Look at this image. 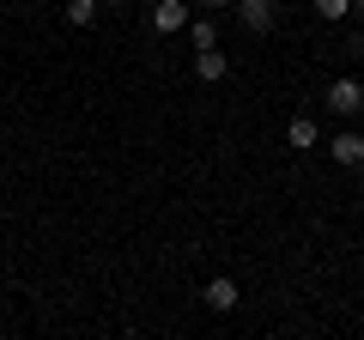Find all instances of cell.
<instances>
[{
	"label": "cell",
	"instance_id": "30bf717a",
	"mask_svg": "<svg viewBox=\"0 0 364 340\" xmlns=\"http://www.w3.org/2000/svg\"><path fill=\"white\" fill-rule=\"evenodd\" d=\"M316 13H322V18H328V25H340V18H346V13H352V0H316Z\"/></svg>",
	"mask_w": 364,
	"mask_h": 340
},
{
	"label": "cell",
	"instance_id": "5b68a950",
	"mask_svg": "<svg viewBox=\"0 0 364 340\" xmlns=\"http://www.w3.org/2000/svg\"><path fill=\"white\" fill-rule=\"evenodd\" d=\"M195 73L207 79V85H219V79L231 73V55H219V43H213V49H195Z\"/></svg>",
	"mask_w": 364,
	"mask_h": 340
},
{
	"label": "cell",
	"instance_id": "3957f363",
	"mask_svg": "<svg viewBox=\"0 0 364 340\" xmlns=\"http://www.w3.org/2000/svg\"><path fill=\"white\" fill-rule=\"evenodd\" d=\"M328 158L346 164V170H358L364 164V134H334V140H328Z\"/></svg>",
	"mask_w": 364,
	"mask_h": 340
},
{
	"label": "cell",
	"instance_id": "8fae6325",
	"mask_svg": "<svg viewBox=\"0 0 364 340\" xmlns=\"http://www.w3.org/2000/svg\"><path fill=\"white\" fill-rule=\"evenodd\" d=\"M200 6H213V13H225V6H231V0H200Z\"/></svg>",
	"mask_w": 364,
	"mask_h": 340
},
{
	"label": "cell",
	"instance_id": "52a82bcc",
	"mask_svg": "<svg viewBox=\"0 0 364 340\" xmlns=\"http://www.w3.org/2000/svg\"><path fill=\"white\" fill-rule=\"evenodd\" d=\"M237 298H243L237 280H213V286H207V310H237Z\"/></svg>",
	"mask_w": 364,
	"mask_h": 340
},
{
	"label": "cell",
	"instance_id": "4fadbf2b",
	"mask_svg": "<svg viewBox=\"0 0 364 340\" xmlns=\"http://www.w3.org/2000/svg\"><path fill=\"white\" fill-rule=\"evenodd\" d=\"M104 6H122V0H104Z\"/></svg>",
	"mask_w": 364,
	"mask_h": 340
},
{
	"label": "cell",
	"instance_id": "277c9868",
	"mask_svg": "<svg viewBox=\"0 0 364 340\" xmlns=\"http://www.w3.org/2000/svg\"><path fill=\"white\" fill-rule=\"evenodd\" d=\"M237 18H243L255 37H267L273 31V0H237Z\"/></svg>",
	"mask_w": 364,
	"mask_h": 340
},
{
	"label": "cell",
	"instance_id": "8992f818",
	"mask_svg": "<svg viewBox=\"0 0 364 340\" xmlns=\"http://www.w3.org/2000/svg\"><path fill=\"white\" fill-rule=\"evenodd\" d=\"M316 140H322V128H316V116H291V122H286V146H291V152H310Z\"/></svg>",
	"mask_w": 364,
	"mask_h": 340
},
{
	"label": "cell",
	"instance_id": "9c48e42d",
	"mask_svg": "<svg viewBox=\"0 0 364 340\" xmlns=\"http://www.w3.org/2000/svg\"><path fill=\"white\" fill-rule=\"evenodd\" d=\"M188 43H195V49H213V43H219V25H213V18H195V25H188Z\"/></svg>",
	"mask_w": 364,
	"mask_h": 340
},
{
	"label": "cell",
	"instance_id": "7a4b0ae2",
	"mask_svg": "<svg viewBox=\"0 0 364 340\" xmlns=\"http://www.w3.org/2000/svg\"><path fill=\"white\" fill-rule=\"evenodd\" d=\"M182 25H188V6H182V0H152V31L176 37Z\"/></svg>",
	"mask_w": 364,
	"mask_h": 340
},
{
	"label": "cell",
	"instance_id": "ba28073f",
	"mask_svg": "<svg viewBox=\"0 0 364 340\" xmlns=\"http://www.w3.org/2000/svg\"><path fill=\"white\" fill-rule=\"evenodd\" d=\"M61 13H67V25H79V31H85V25H97V13H104V0H67Z\"/></svg>",
	"mask_w": 364,
	"mask_h": 340
},
{
	"label": "cell",
	"instance_id": "7c38bea8",
	"mask_svg": "<svg viewBox=\"0 0 364 340\" xmlns=\"http://www.w3.org/2000/svg\"><path fill=\"white\" fill-rule=\"evenodd\" d=\"M352 18H364V0H352Z\"/></svg>",
	"mask_w": 364,
	"mask_h": 340
},
{
	"label": "cell",
	"instance_id": "6da1fadb",
	"mask_svg": "<svg viewBox=\"0 0 364 340\" xmlns=\"http://www.w3.org/2000/svg\"><path fill=\"white\" fill-rule=\"evenodd\" d=\"M328 110H334V116H364V85L358 79H334V85H328Z\"/></svg>",
	"mask_w": 364,
	"mask_h": 340
}]
</instances>
